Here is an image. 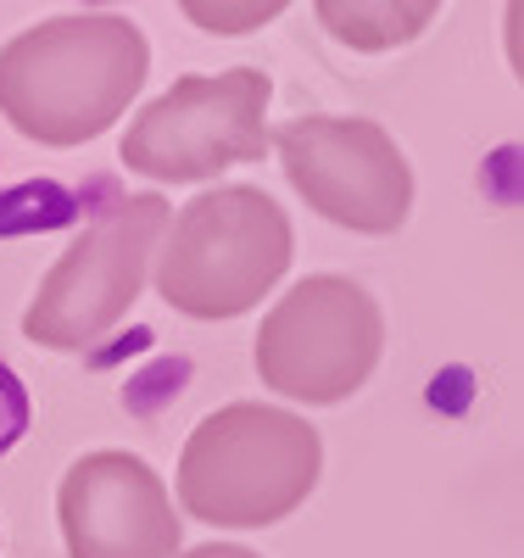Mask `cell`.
I'll use <instances>...</instances> for the list:
<instances>
[{
	"label": "cell",
	"mask_w": 524,
	"mask_h": 558,
	"mask_svg": "<svg viewBox=\"0 0 524 558\" xmlns=\"http://www.w3.org/2000/svg\"><path fill=\"white\" fill-rule=\"evenodd\" d=\"M151 73L139 23L118 12L45 17L0 51V112L39 146H84L107 134Z\"/></svg>",
	"instance_id": "1"
},
{
	"label": "cell",
	"mask_w": 524,
	"mask_h": 558,
	"mask_svg": "<svg viewBox=\"0 0 524 558\" xmlns=\"http://www.w3.org/2000/svg\"><path fill=\"white\" fill-rule=\"evenodd\" d=\"M324 441L302 413L273 402H229L190 430L179 452V502L218 531H263L313 497Z\"/></svg>",
	"instance_id": "2"
},
{
	"label": "cell",
	"mask_w": 524,
	"mask_h": 558,
	"mask_svg": "<svg viewBox=\"0 0 524 558\" xmlns=\"http://www.w3.org/2000/svg\"><path fill=\"white\" fill-rule=\"evenodd\" d=\"M296 257L291 213L257 184H218V191L168 213L157 246V291L184 318H241L252 313Z\"/></svg>",
	"instance_id": "3"
},
{
	"label": "cell",
	"mask_w": 524,
	"mask_h": 558,
	"mask_svg": "<svg viewBox=\"0 0 524 558\" xmlns=\"http://www.w3.org/2000/svg\"><path fill=\"white\" fill-rule=\"evenodd\" d=\"M162 229H168V202L157 191L112 202L39 279V296L23 313V336L51 352H84L101 336H112L134 296L146 291Z\"/></svg>",
	"instance_id": "4"
},
{
	"label": "cell",
	"mask_w": 524,
	"mask_h": 558,
	"mask_svg": "<svg viewBox=\"0 0 524 558\" xmlns=\"http://www.w3.org/2000/svg\"><path fill=\"white\" fill-rule=\"evenodd\" d=\"M273 78L263 68H229L218 78L184 73L134 112L118 157L157 184H202L234 162L268 157Z\"/></svg>",
	"instance_id": "5"
},
{
	"label": "cell",
	"mask_w": 524,
	"mask_h": 558,
	"mask_svg": "<svg viewBox=\"0 0 524 558\" xmlns=\"http://www.w3.org/2000/svg\"><path fill=\"white\" fill-rule=\"evenodd\" d=\"M386 313L374 291L346 274H307L291 286L257 330V375L291 402H346L379 368Z\"/></svg>",
	"instance_id": "6"
},
{
	"label": "cell",
	"mask_w": 524,
	"mask_h": 558,
	"mask_svg": "<svg viewBox=\"0 0 524 558\" xmlns=\"http://www.w3.org/2000/svg\"><path fill=\"white\" fill-rule=\"evenodd\" d=\"M268 151H279L291 191L341 229L397 235L413 213V168L368 118H291L268 134Z\"/></svg>",
	"instance_id": "7"
},
{
	"label": "cell",
	"mask_w": 524,
	"mask_h": 558,
	"mask_svg": "<svg viewBox=\"0 0 524 558\" xmlns=\"http://www.w3.org/2000/svg\"><path fill=\"white\" fill-rule=\"evenodd\" d=\"M57 520L68 558H179V514L146 458L101 447L62 475Z\"/></svg>",
	"instance_id": "8"
},
{
	"label": "cell",
	"mask_w": 524,
	"mask_h": 558,
	"mask_svg": "<svg viewBox=\"0 0 524 558\" xmlns=\"http://www.w3.org/2000/svg\"><path fill=\"white\" fill-rule=\"evenodd\" d=\"M436 17V7H341V0H318V23L357 45V51H391V45L424 34V23Z\"/></svg>",
	"instance_id": "9"
},
{
	"label": "cell",
	"mask_w": 524,
	"mask_h": 558,
	"mask_svg": "<svg viewBox=\"0 0 524 558\" xmlns=\"http://www.w3.org/2000/svg\"><path fill=\"white\" fill-rule=\"evenodd\" d=\"M23 430H28V391L12 368L0 363V452H12L23 441Z\"/></svg>",
	"instance_id": "10"
},
{
	"label": "cell",
	"mask_w": 524,
	"mask_h": 558,
	"mask_svg": "<svg viewBox=\"0 0 524 558\" xmlns=\"http://www.w3.org/2000/svg\"><path fill=\"white\" fill-rule=\"evenodd\" d=\"M184 17H196V23L212 28V34H246V28L279 17V0H273V7L263 0V7H252V12H241V7H184Z\"/></svg>",
	"instance_id": "11"
},
{
	"label": "cell",
	"mask_w": 524,
	"mask_h": 558,
	"mask_svg": "<svg viewBox=\"0 0 524 558\" xmlns=\"http://www.w3.org/2000/svg\"><path fill=\"white\" fill-rule=\"evenodd\" d=\"M179 558H263V553H252L241 542H202V547H184Z\"/></svg>",
	"instance_id": "12"
}]
</instances>
